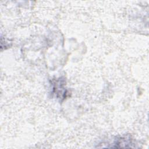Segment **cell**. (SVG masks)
Returning <instances> with one entry per match:
<instances>
[{"mask_svg":"<svg viewBox=\"0 0 149 149\" xmlns=\"http://www.w3.org/2000/svg\"><path fill=\"white\" fill-rule=\"evenodd\" d=\"M52 93L54 94L56 98L62 100L65 98L67 90L65 88V81L64 79L59 77L52 80Z\"/></svg>","mask_w":149,"mask_h":149,"instance_id":"6da1fadb","label":"cell"},{"mask_svg":"<svg viewBox=\"0 0 149 149\" xmlns=\"http://www.w3.org/2000/svg\"><path fill=\"white\" fill-rule=\"evenodd\" d=\"M115 146L113 147H115V148L116 147L118 148L119 145H120L119 148H120V147L128 148L127 145H129L130 148L133 147L132 146V145H133V143H132V140L130 138L126 137H122L119 138L118 140H116V141L115 142Z\"/></svg>","mask_w":149,"mask_h":149,"instance_id":"7a4b0ae2","label":"cell"}]
</instances>
